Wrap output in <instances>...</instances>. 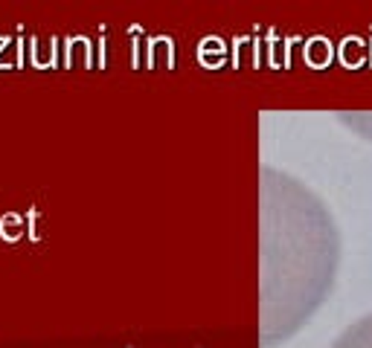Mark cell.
<instances>
[{"label":"cell","mask_w":372,"mask_h":348,"mask_svg":"<svg viewBox=\"0 0 372 348\" xmlns=\"http://www.w3.org/2000/svg\"><path fill=\"white\" fill-rule=\"evenodd\" d=\"M332 348H372V313L349 325L344 334L334 339Z\"/></svg>","instance_id":"obj_1"}]
</instances>
